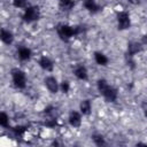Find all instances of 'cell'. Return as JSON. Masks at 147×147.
Listing matches in <instances>:
<instances>
[{"instance_id":"obj_21","label":"cell","mask_w":147,"mask_h":147,"mask_svg":"<svg viewBox=\"0 0 147 147\" xmlns=\"http://www.w3.org/2000/svg\"><path fill=\"white\" fill-rule=\"evenodd\" d=\"M127 1H129L130 3H132V5H138L141 0H127Z\"/></svg>"},{"instance_id":"obj_19","label":"cell","mask_w":147,"mask_h":147,"mask_svg":"<svg viewBox=\"0 0 147 147\" xmlns=\"http://www.w3.org/2000/svg\"><path fill=\"white\" fill-rule=\"evenodd\" d=\"M13 5L16 8H21V9H25L28 7L26 0H13Z\"/></svg>"},{"instance_id":"obj_5","label":"cell","mask_w":147,"mask_h":147,"mask_svg":"<svg viewBox=\"0 0 147 147\" xmlns=\"http://www.w3.org/2000/svg\"><path fill=\"white\" fill-rule=\"evenodd\" d=\"M131 25L130 16L126 11H119L117 14V26L119 30H126Z\"/></svg>"},{"instance_id":"obj_17","label":"cell","mask_w":147,"mask_h":147,"mask_svg":"<svg viewBox=\"0 0 147 147\" xmlns=\"http://www.w3.org/2000/svg\"><path fill=\"white\" fill-rule=\"evenodd\" d=\"M0 125L2 127H8L9 126V117L6 113H1L0 114Z\"/></svg>"},{"instance_id":"obj_6","label":"cell","mask_w":147,"mask_h":147,"mask_svg":"<svg viewBox=\"0 0 147 147\" xmlns=\"http://www.w3.org/2000/svg\"><path fill=\"white\" fill-rule=\"evenodd\" d=\"M45 85L51 93H57V91L60 88V85H59L56 78L53 76H48L45 78Z\"/></svg>"},{"instance_id":"obj_20","label":"cell","mask_w":147,"mask_h":147,"mask_svg":"<svg viewBox=\"0 0 147 147\" xmlns=\"http://www.w3.org/2000/svg\"><path fill=\"white\" fill-rule=\"evenodd\" d=\"M60 88H61V91L63 93H68L69 92V88H70V85H69L68 82H62L61 85H60Z\"/></svg>"},{"instance_id":"obj_2","label":"cell","mask_w":147,"mask_h":147,"mask_svg":"<svg viewBox=\"0 0 147 147\" xmlns=\"http://www.w3.org/2000/svg\"><path fill=\"white\" fill-rule=\"evenodd\" d=\"M56 32L59 34V37L64 40V41H68L69 39H71L74 36H76L77 33H79V29L77 26H71V25H68V24H64V23H61L56 26Z\"/></svg>"},{"instance_id":"obj_12","label":"cell","mask_w":147,"mask_h":147,"mask_svg":"<svg viewBox=\"0 0 147 147\" xmlns=\"http://www.w3.org/2000/svg\"><path fill=\"white\" fill-rule=\"evenodd\" d=\"M84 7L91 13H96L100 10V6L95 2V0H84Z\"/></svg>"},{"instance_id":"obj_14","label":"cell","mask_w":147,"mask_h":147,"mask_svg":"<svg viewBox=\"0 0 147 147\" xmlns=\"http://www.w3.org/2000/svg\"><path fill=\"white\" fill-rule=\"evenodd\" d=\"M94 60H95V62L99 65H107L108 61H109L108 57L103 53H101V52H95L94 53Z\"/></svg>"},{"instance_id":"obj_3","label":"cell","mask_w":147,"mask_h":147,"mask_svg":"<svg viewBox=\"0 0 147 147\" xmlns=\"http://www.w3.org/2000/svg\"><path fill=\"white\" fill-rule=\"evenodd\" d=\"M39 16H40V11L37 6H28L23 13V21L26 23H32L39 20Z\"/></svg>"},{"instance_id":"obj_23","label":"cell","mask_w":147,"mask_h":147,"mask_svg":"<svg viewBox=\"0 0 147 147\" xmlns=\"http://www.w3.org/2000/svg\"><path fill=\"white\" fill-rule=\"evenodd\" d=\"M145 116H146V117H147V109H146V110H145Z\"/></svg>"},{"instance_id":"obj_16","label":"cell","mask_w":147,"mask_h":147,"mask_svg":"<svg viewBox=\"0 0 147 147\" xmlns=\"http://www.w3.org/2000/svg\"><path fill=\"white\" fill-rule=\"evenodd\" d=\"M60 5L63 10H70L74 7L75 2H74V0H60Z\"/></svg>"},{"instance_id":"obj_11","label":"cell","mask_w":147,"mask_h":147,"mask_svg":"<svg viewBox=\"0 0 147 147\" xmlns=\"http://www.w3.org/2000/svg\"><path fill=\"white\" fill-rule=\"evenodd\" d=\"M0 38L2 40V42H5L6 45H10L14 40V36L13 33L7 30V29H1V32H0Z\"/></svg>"},{"instance_id":"obj_10","label":"cell","mask_w":147,"mask_h":147,"mask_svg":"<svg viewBox=\"0 0 147 147\" xmlns=\"http://www.w3.org/2000/svg\"><path fill=\"white\" fill-rule=\"evenodd\" d=\"M17 55L21 61H28L31 57V49L25 46H21L17 49Z\"/></svg>"},{"instance_id":"obj_1","label":"cell","mask_w":147,"mask_h":147,"mask_svg":"<svg viewBox=\"0 0 147 147\" xmlns=\"http://www.w3.org/2000/svg\"><path fill=\"white\" fill-rule=\"evenodd\" d=\"M98 90L99 92L105 96V99L107 101H110V102H115L117 100V90L113 86H110L106 79H99L98 83Z\"/></svg>"},{"instance_id":"obj_13","label":"cell","mask_w":147,"mask_h":147,"mask_svg":"<svg viewBox=\"0 0 147 147\" xmlns=\"http://www.w3.org/2000/svg\"><path fill=\"white\" fill-rule=\"evenodd\" d=\"M91 109H92V105H91V101L90 100H83L79 105V110L83 115H88L91 113Z\"/></svg>"},{"instance_id":"obj_22","label":"cell","mask_w":147,"mask_h":147,"mask_svg":"<svg viewBox=\"0 0 147 147\" xmlns=\"http://www.w3.org/2000/svg\"><path fill=\"white\" fill-rule=\"evenodd\" d=\"M144 40H145V42H147V34L144 37Z\"/></svg>"},{"instance_id":"obj_9","label":"cell","mask_w":147,"mask_h":147,"mask_svg":"<svg viewBox=\"0 0 147 147\" xmlns=\"http://www.w3.org/2000/svg\"><path fill=\"white\" fill-rule=\"evenodd\" d=\"M38 64H39V67H40L41 69H44V70H46V71H52L53 68H54L53 61H52L49 57H47V56H41V57L39 59V61H38Z\"/></svg>"},{"instance_id":"obj_4","label":"cell","mask_w":147,"mask_h":147,"mask_svg":"<svg viewBox=\"0 0 147 147\" xmlns=\"http://www.w3.org/2000/svg\"><path fill=\"white\" fill-rule=\"evenodd\" d=\"M11 79H13L15 87L17 88H24L26 86V77H25L24 71H22L21 69L11 70Z\"/></svg>"},{"instance_id":"obj_18","label":"cell","mask_w":147,"mask_h":147,"mask_svg":"<svg viewBox=\"0 0 147 147\" xmlns=\"http://www.w3.org/2000/svg\"><path fill=\"white\" fill-rule=\"evenodd\" d=\"M92 140H93L94 144L98 145V146L105 145V139H103V137H102L101 134H93V136H92Z\"/></svg>"},{"instance_id":"obj_7","label":"cell","mask_w":147,"mask_h":147,"mask_svg":"<svg viewBox=\"0 0 147 147\" xmlns=\"http://www.w3.org/2000/svg\"><path fill=\"white\" fill-rule=\"evenodd\" d=\"M68 121H69V124L72 126V127H79L80 124H82V116L78 111H70L69 114V117H68Z\"/></svg>"},{"instance_id":"obj_8","label":"cell","mask_w":147,"mask_h":147,"mask_svg":"<svg viewBox=\"0 0 147 147\" xmlns=\"http://www.w3.org/2000/svg\"><path fill=\"white\" fill-rule=\"evenodd\" d=\"M74 74L75 76L80 79V80H86L88 78V74H87V69L83 65V64H77L74 69Z\"/></svg>"},{"instance_id":"obj_15","label":"cell","mask_w":147,"mask_h":147,"mask_svg":"<svg viewBox=\"0 0 147 147\" xmlns=\"http://www.w3.org/2000/svg\"><path fill=\"white\" fill-rule=\"evenodd\" d=\"M140 51H141V46L138 42H130L127 45V52H129V54L131 56L134 55V54H137V53H139Z\"/></svg>"}]
</instances>
